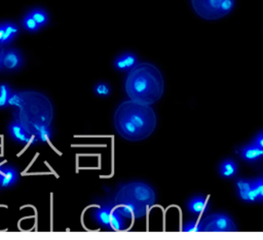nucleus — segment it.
Here are the masks:
<instances>
[{"label":"nucleus","instance_id":"nucleus-3","mask_svg":"<svg viewBox=\"0 0 263 240\" xmlns=\"http://www.w3.org/2000/svg\"><path fill=\"white\" fill-rule=\"evenodd\" d=\"M155 202V192L148 184L143 182H131L124 184L115 194L114 205H126L133 219L144 216Z\"/></svg>","mask_w":263,"mask_h":240},{"label":"nucleus","instance_id":"nucleus-17","mask_svg":"<svg viewBox=\"0 0 263 240\" xmlns=\"http://www.w3.org/2000/svg\"><path fill=\"white\" fill-rule=\"evenodd\" d=\"M237 166L233 160L226 159L220 165V173L224 178H232L236 174Z\"/></svg>","mask_w":263,"mask_h":240},{"label":"nucleus","instance_id":"nucleus-6","mask_svg":"<svg viewBox=\"0 0 263 240\" xmlns=\"http://www.w3.org/2000/svg\"><path fill=\"white\" fill-rule=\"evenodd\" d=\"M95 220L103 227L114 231H120L125 228V217H123L112 206H101L94 212Z\"/></svg>","mask_w":263,"mask_h":240},{"label":"nucleus","instance_id":"nucleus-11","mask_svg":"<svg viewBox=\"0 0 263 240\" xmlns=\"http://www.w3.org/2000/svg\"><path fill=\"white\" fill-rule=\"evenodd\" d=\"M138 64V58L133 53H125L114 61V67L118 71H130Z\"/></svg>","mask_w":263,"mask_h":240},{"label":"nucleus","instance_id":"nucleus-10","mask_svg":"<svg viewBox=\"0 0 263 240\" xmlns=\"http://www.w3.org/2000/svg\"><path fill=\"white\" fill-rule=\"evenodd\" d=\"M19 28L14 23H3L0 24V47L11 43L18 35Z\"/></svg>","mask_w":263,"mask_h":240},{"label":"nucleus","instance_id":"nucleus-13","mask_svg":"<svg viewBox=\"0 0 263 240\" xmlns=\"http://www.w3.org/2000/svg\"><path fill=\"white\" fill-rule=\"evenodd\" d=\"M33 129V140L34 142H41V143H48L52 139V130L47 124H37L35 123L32 126Z\"/></svg>","mask_w":263,"mask_h":240},{"label":"nucleus","instance_id":"nucleus-2","mask_svg":"<svg viewBox=\"0 0 263 240\" xmlns=\"http://www.w3.org/2000/svg\"><path fill=\"white\" fill-rule=\"evenodd\" d=\"M125 89L130 100L146 105L156 103L165 90L160 71L150 63H138L126 78Z\"/></svg>","mask_w":263,"mask_h":240},{"label":"nucleus","instance_id":"nucleus-23","mask_svg":"<svg viewBox=\"0 0 263 240\" xmlns=\"http://www.w3.org/2000/svg\"><path fill=\"white\" fill-rule=\"evenodd\" d=\"M254 144H256L257 146H259L260 148L263 149V133H261L260 135L257 136V138L254 141Z\"/></svg>","mask_w":263,"mask_h":240},{"label":"nucleus","instance_id":"nucleus-5","mask_svg":"<svg viewBox=\"0 0 263 240\" xmlns=\"http://www.w3.org/2000/svg\"><path fill=\"white\" fill-rule=\"evenodd\" d=\"M201 232L210 233H226L237 230L233 220L225 213L210 214L201 220Z\"/></svg>","mask_w":263,"mask_h":240},{"label":"nucleus","instance_id":"nucleus-7","mask_svg":"<svg viewBox=\"0 0 263 240\" xmlns=\"http://www.w3.org/2000/svg\"><path fill=\"white\" fill-rule=\"evenodd\" d=\"M236 188L239 197L248 202H254L259 200V192L255 181L238 180L236 182Z\"/></svg>","mask_w":263,"mask_h":240},{"label":"nucleus","instance_id":"nucleus-4","mask_svg":"<svg viewBox=\"0 0 263 240\" xmlns=\"http://www.w3.org/2000/svg\"><path fill=\"white\" fill-rule=\"evenodd\" d=\"M234 0H191V6L198 17L215 21L227 16L234 8Z\"/></svg>","mask_w":263,"mask_h":240},{"label":"nucleus","instance_id":"nucleus-25","mask_svg":"<svg viewBox=\"0 0 263 240\" xmlns=\"http://www.w3.org/2000/svg\"><path fill=\"white\" fill-rule=\"evenodd\" d=\"M0 169H2V166H0Z\"/></svg>","mask_w":263,"mask_h":240},{"label":"nucleus","instance_id":"nucleus-9","mask_svg":"<svg viewBox=\"0 0 263 240\" xmlns=\"http://www.w3.org/2000/svg\"><path fill=\"white\" fill-rule=\"evenodd\" d=\"M9 133L12 139L20 144H30L34 142L32 134L24 124L19 121H13L9 125Z\"/></svg>","mask_w":263,"mask_h":240},{"label":"nucleus","instance_id":"nucleus-15","mask_svg":"<svg viewBox=\"0 0 263 240\" xmlns=\"http://www.w3.org/2000/svg\"><path fill=\"white\" fill-rule=\"evenodd\" d=\"M187 205L191 213L201 214L208 209V200L205 197H194L188 201Z\"/></svg>","mask_w":263,"mask_h":240},{"label":"nucleus","instance_id":"nucleus-19","mask_svg":"<svg viewBox=\"0 0 263 240\" xmlns=\"http://www.w3.org/2000/svg\"><path fill=\"white\" fill-rule=\"evenodd\" d=\"M22 24H23V27H24L27 31H29V32H36V31L41 30V27L38 26V24L34 21V19H33L29 14H27V15L24 17Z\"/></svg>","mask_w":263,"mask_h":240},{"label":"nucleus","instance_id":"nucleus-16","mask_svg":"<svg viewBox=\"0 0 263 240\" xmlns=\"http://www.w3.org/2000/svg\"><path fill=\"white\" fill-rule=\"evenodd\" d=\"M13 92L9 84L0 83V108H6L11 105Z\"/></svg>","mask_w":263,"mask_h":240},{"label":"nucleus","instance_id":"nucleus-22","mask_svg":"<svg viewBox=\"0 0 263 240\" xmlns=\"http://www.w3.org/2000/svg\"><path fill=\"white\" fill-rule=\"evenodd\" d=\"M258 192H259V200H263V178L255 181Z\"/></svg>","mask_w":263,"mask_h":240},{"label":"nucleus","instance_id":"nucleus-14","mask_svg":"<svg viewBox=\"0 0 263 240\" xmlns=\"http://www.w3.org/2000/svg\"><path fill=\"white\" fill-rule=\"evenodd\" d=\"M240 155L247 161H256L263 157V149L253 143L244 147Z\"/></svg>","mask_w":263,"mask_h":240},{"label":"nucleus","instance_id":"nucleus-18","mask_svg":"<svg viewBox=\"0 0 263 240\" xmlns=\"http://www.w3.org/2000/svg\"><path fill=\"white\" fill-rule=\"evenodd\" d=\"M33 19L34 21L38 24V26L41 27V29L43 27H45L48 23H49V15L48 13L43 10V9H34V10H31L29 13H28Z\"/></svg>","mask_w":263,"mask_h":240},{"label":"nucleus","instance_id":"nucleus-20","mask_svg":"<svg viewBox=\"0 0 263 240\" xmlns=\"http://www.w3.org/2000/svg\"><path fill=\"white\" fill-rule=\"evenodd\" d=\"M95 94L99 97H108L111 93L110 86L105 82H99L94 88Z\"/></svg>","mask_w":263,"mask_h":240},{"label":"nucleus","instance_id":"nucleus-12","mask_svg":"<svg viewBox=\"0 0 263 240\" xmlns=\"http://www.w3.org/2000/svg\"><path fill=\"white\" fill-rule=\"evenodd\" d=\"M18 181V172L11 166H4L0 169V186L11 187Z\"/></svg>","mask_w":263,"mask_h":240},{"label":"nucleus","instance_id":"nucleus-8","mask_svg":"<svg viewBox=\"0 0 263 240\" xmlns=\"http://www.w3.org/2000/svg\"><path fill=\"white\" fill-rule=\"evenodd\" d=\"M24 64V58L22 54L15 49L4 51L3 55V69L7 71L19 70Z\"/></svg>","mask_w":263,"mask_h":240},{"label":"nucleus","instance_id":"nucleus-1","mask_svg":"<svg viewBox=\"0 0 263 240\" xmlns=\"http://www.w3.org/2000/svg\"><path fill=\"white\" fill-rule=\"evenodd\" d=\"M117 134L131 142L148 138L156 127V115L151 105L132 100L122 103L114 113Z\"/></svg>","mask_w":263,"mask_h":240},{"label":"nucleus","instance_id":"nucleus-24","mask_svg":"<svg viewBox=\"0 0 263 240\" xmlns=\"http://www.w3.org/2000/svg\"><path fill=\"white\" fill-rule=\"evenodd\" d=\"M4 49L0 48V70L3 69V55H4Z\"/></svg>","mask_w":263,"mask_h":240},{"label":"nucleus","instance_id":"nucleus-21","mask_svg":"<svg viewBox=\"0 0 263 240\" xmlns=\"http://www.w3.org/2000/svg\"><path fill=\"white\" fill-rule=\"evenodd\" d=\"M183 231L184 232H188V233H198L201 232V226L200 223L198 222H189L187 223L184 227H183Z\"/></svg>","mask_w":263,"mask_h":240}]
</instances>
